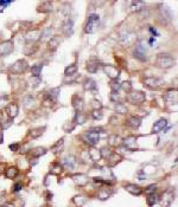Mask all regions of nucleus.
I'll return each instance as SVG.
<instances>
[{"mask_svg": "<svg viewBox=\"0 0 178 207\" xmlns=\"http://www.w3.org/2000/svg\"><path fill=\"white\" fill-rule=\"evenodd\" d=\"M47 152L48 150L44 148V147H37V148H35V149L31 152V155L33 156V157H39V156L44 155Z\"/></svg>", "mask_w": 178, "mask_h": 207, "instance_id": "obj_28", "label": "nucleus"}, {"mask_svg": "<svg viewBox=\"0 0 178 207\" xmlns=\"http://www.w3.org/2000/svg\"><path fill=\"white\" fill-rule=\"evenodd\" d=\"M13 51V43L11 40H5L0 43V57L7 56Z\"/></svg>", "mask_w": 178, "mask_h": 207, "instance_id": "obj_9", "label": "nucleus"}, {"mask_svg": "<svg viewBox=\"0 0 178 207\" xmlns=\"http://www.w3.org/2000/svg\"><path fill=\"white\" fill-rule=\"evenodd\" d=\"M75 121H78L77 123H83L85 121V116H82L81 113H76V116H75Z\"/></svg>", "mask_w": 178, "mask_h": 207, "instance_id": "obj_42", "label": "nucleus"}, {"mask_svg": "<svg viewBox=\"0 0 178 207\" xmlns=\"http://www.w3.org/2000/svg\"><path fill=\"white\" fill-rule=\"evenodd\" d=\"M93 107L95 108V110H97V109L100 110L101 107H102V104H101L99 101H93Z\"/></svg>", "mask_w": 178, "mask_h": 207, "instance_id": "obj_47", "label": "nucleus"}, {"mask_svg": "<svg viewBox=\"0 0 178 207\" xmlns=\"http://www.w3.org/2000/svg\"><path fill=\"white\" fill-rule=\"evenodd\" d=\"M10 149L11 150H13V152H16L19 149V145H17V143H13V145H10Z\"/></svg>", "mask_w": 178, "mask_h": 207, "instance_id": "obj_48", "label": "nucleus"}, {"mask_svg": "<svg viewBox=\"0 0 178 207\" xmlns=\"http://www.w3.org/2000/svg\"><path fill=\"white\" fill-rule=\"evenodd\" d=\"M155 64H157L159 68L169 69V68H172V66L176 64V61H175L169 54H159L157 56Z\"/></svg>", "mask_w": 178, "mask_h": 207, "instance_id": "obj_1", "label": "nucleus"}, {"mask_svg": "<svg viewBox=\"0 0 178 207\" xmlns=\"http://www.w3.org/2000/svg\"><path fill=\"white\" fill-rule=\"evenodd\" d=\"M124 145L128 148H135L137 147V138L134 136H128L124 140Z\"/></svg>", "mask_w": 178, "mask_h": 207, "instance_id": "obj_24", "label": "nucleus"}, {"mask_svg": "<svg viewBox=\"0 0 178 207\" xmlns=\"http://www.w3.org/2000/svg\"><path fill=\"white\" fill-rule=\"evenodd\" d=\"M72 179L78 186H85L88 182V177H85V174H76V175L72 177Z\"/></svg>", "mask_w": 178, "mask_h": 207, "instance_id": "obj_21", "label": "nucleus"}, {"mask_svg": "<svg viewBox=\"0 0 178 207\" xmlns=\"http://www.w3.org/2000/svg\"><path fill=\"white\" fill-rule=\"evenodd\" d=\"M145 98H146L145 94L141 91H132L131 94H128V97H127L128 102L132 104H141Z\"/></svg>", "mask_w": 178, "mask_h": 207, "instance_id": "obj_6", "label": "nucleus"}, {"mask_svg": "<svg viewBox=\"0 0 178 207\" xmlns=\"http://www.w3.org/2000/svg\"><path fill=\"white\" fill-rule=\"evenodd\" d=\"M135 42V34L132 32H124L120 36V43L125 46L132 45Z\"/></svg>", "mask_w": 178, "mask_h": 207, "instance_id": "obj_8", "label": "nucleus"}, {"mask_svg": "<svg viewBox=\"0 0 178 207\" xmlns=\"http://www.w3.org/2000/svg\"><path fill=\"white\" fill-rule=\"evenodd\" d=\"M18 173H19V170H18L17 167H10V168L6 169L5 175H6L7 179H14L18 175Z\"/></svg>", "mask_w": 178, "mask_h": 207, "instance_id": "obj_25", "label": "nucleus"}, {"mask_svg": "<svg viewBox=\"0 0 178 207\" xmlns=\"http://www.w3.org/2000/svg\"><path fill=\"white\" fill-rule=\"evenodd\" d=\"M60 46V42H58V39L52 37V38H50L49 40V50H51V51H55L57 47Z\"/></svg>", "mask_w": 178, "mask_h": 207, "instance_id": "obj_32", "label": "nucleus"}, {"mask_svg": "<svg viewBox=\"0 0 178 207\" xmlns=\"http://www.w3.org/2000/svg\"><path fill=\"white\" fill-rule=\"evenodd\" d=\"M155 188H157V186L155 185H151V186H148L146 188V193H155Z\"/></svg>", "mask_w": 178, "mask_h": 207, "instance_id": "obj_46", "label": "nucleus"}, {"mask_svg": "<svg viewBox=\"0 0 178 207\" xmlns=\"http://www.w3.org/2000/svg\"><path fill=\"white\" fill-rule=\"evenodd\" d=\"M121 86L124 88L125 90H127V91H130V90H131V88H132L131 82H124V83L121 84Z\"/></svg>", "mask_w": 178, "mask_h": 207, "instance_id": "obj_45", "label": "nucleus"}, {"mask_svg": "<svg viewBox=\"0 0 178 207\" xmlns=\"http://www.w3.org/2000/svg\"><path fill=\"white\" fill-rule=\"evenodd\" d=\"M134 58L139 59L140 62H145L147 61V56H146V46H145V42L144 40H139L135 45L134 49Z\"/></svg>", "mask_w": 178, "mask_h": 207, "instance_id": "obj_2", "label": "nucleus"}, {"mask_svg": "<svg viewBox=\"0 0 178 207\" xmlns=\"http://www.w3.org/2000/svg\"><path fill=\"white\" fill-rule=\"evenodd\" d=\"M58 95H60V89H58V88H54V89L49 90V91L45 94V100H47L48 102H52V103H55V102L57 101Z\"/></svg>", "mask_w": 178, "mask_h": 207, "instance_id": "obj_13", "label": "nucleus"}, {"mask_svg": "<svg viewBox=\"0 0 178 207\" xmlns=\"http://www.w3.org/2000/svg\"><path fill=\"white\" fill-rule=\"evenodd\" d=\"M163 84H164V81L158 78V77H146V78H144V85H146L147 88L153 89V90L159 89Z\"/></svg>", "mask_w": 178, "mask_h": 207, "instance_id": "obj_4", "label": "nucleus"}, {"mask_svg": "<svg viewBox=\"0 0 178 207\" xmlns=\"http://www.w3.org/2000/svg\"><path fill=\"white\" fill-rule=\"evenodd\" d=\"M2 111H0V122H1V121H2Z\"/></svg>", "mask_w": 178, "mask_h": 207, "instance_id": "obj_54", "label": "nucleus"}, {"mask_svg": "<svg viewBox=\"0 0 178 207\" xmlns=\"http://www.w3.org/2000/svg\"><path fill=\"white\" fill-rule=\"evenodd\" d=\"M166 125H168V121H166L165 118H160V120H158L157 122H155L152 130H153V133H159V131L164 130V128H165Z\"/></svg>", "mask_w": 178, "mask_h": 207, "instance_id": "obj_16", "label": "nucleus"}, {"mask_svg": "<svg viewBox=\"0 0 178 207\" xmlns=\"http://www.w3.org/2000/svg\"><path fill=\"white\" fill-rule=\"evenodd\" d=\"M155 37H152V38L150 39V44H153V43H155Z\"/></svg>", "mask_w": 178, "mask_h": 207, "instance_id": "obj_53", "label": "nucleus"}, {"mask_svg": "<svg viewBox=\"0 0 178 207\" xmlns=\"http://www.w3.org/2000/svg\"><path fill=\"white\" fill-rule=\"evenodd\" d=\"M6 124H4V127H2V128H4V129H6V128H8V127H10V125H11V124H12V121H11V120H10V121H6Z\"/></svg>", "mask_w": 178, "mask_h": 207, "instance_id": "obj_52", "label": "nucleus"}, {"mask_svg": "<svg viewBox=\"0 0 178 207\" xmlns=\"http://www.w3.org/2000/svg\"><path fill=\"white\" fill-rule=\"evenodd\" d=\"M145 7V2L144 1H132L131 2V8L132 11H135V12H138V11H141L143 8Z\"/></svg>", "mask_w": 178, "mask_h": 207, "instance_id": "obj_27", "label": "nucleus"}, {"mask_svg": "<svg viewBox=\"0 0 178 207\" xmlns=\"http://www.w3.org/2000/svg\"><path fill=\"white\" fill-rule=\"evenodd\" d=\"M26 69H27V63H26V61H24V59L17 61L16 63H13L12 66L10 68L11 72H13V74H16V75L23 74V72L26 71Z\"/></svg>", "mask_w": 178, "mask_h": 207, "instance_id": "obj_7", "label": "nucleus"}, {"mask_svg": "<svg viewBox=\"0 0 178 207\" xmlns=\"http://www.w3.org/2000/svg\"><path fill=\"white\" fill-rule=\"evenodd\" d=\"M150 32L153 34V37H155V36H157V37L159 36V33H158V32H157V30H155V29H153V27H150Z\"/></svg>", "mask_w": 178, "mask_h": 207, "instance_id": "obj_50", "label": "nucleus"}, {"mask_svg": "<svg viewBox=\"0 0 178 207\" xmlns=\"http://www.w3.org/2000/svg\"><path fill=\"white\" fill-rule=\"evenodd\" d=\"M52 10V2H50V1H44V2H42L40 5H39L38 7V11L39 12H50Z\"/></svg>", "mask_w": 178, "mask_h": 207, "instance_id": "obj_23", "label": "nucleus"}, {"mask_svg": "<svg viewBox=\"0 0 178 207\" xmlns=\"http://www.w3.org/2000/svg\"><path fill=\"white\" fill-rule=\"evenodd\" d=\"M63 166L68 170H71L75 167V157L74 156H67L63 159Z\"/></svg>", "mask_w": 178, "mask_h": 207, "instance_id": "obj_18", "label": "nucleus"}, {"mask_svg": "<svg viewBox=\"0 0 178 207\" xmlns=\"http://www.w3.org/2000/svg\"><path fill=\"white\" fill-rule=\"evenodd\" d=\"M43 207H47V206H43Z\"/></svg>", "mask_w": 178, "mask_h": 207, "instance_id": "obj_55", "label": "nucleus"}, {"mask_svg": "<svg viewBox=\"0 0 178 207\" xmlns=\"http://www.w3.org/2000/svg\"><path fill=\"white\" fill-rule=\"evenodd\" d=\"M158 201H159V195H158L157 193H151V194L148 195V198H147V204H148L150 206L155 205Z\"/></svg>", "mask_w": 178, "mask_h": 207, "instance_id": "obj_30", "label": "nucleus"}, {"mask_svg": "<svg viewBox=\"0 0 178 207\" xmlns=\"http://www.w3.org/2000/svg\"><path fill=\"white\" fill-rule=\"evenodd\" d=\"M6 111L8 113V116L13 118V117H16V116L18 115V113H19V108H18V105H17L16 103H11V104L7 107V109H6Z\"/></svg>", "mask_w": 178, "mask_h": 207, "instance_id": "obj_20", "label": "nucleus"}, {"mask_svg": "<svg viewBox=\"0 0 178 207\" xmlns=\"http://www.w3.org/2000/svg\"><path fill=\"white\" fill-rule=\"evenodd\" d=\"M173 191L172 189H169V191H166V192L163 194V198H162V201H160V204H162L163 207H169L173 202Z\"/></svg>", "mask_w": 178, "mask_h": 207, "instance_id": "obj_11", "label": "nucleus"}, {"mask_svg": "<svg viewBox=\"0 0 178 207\" xmlns=\"http://www.w3.org/2000/svg\"><path fill=\"white\" fill-rule=\"evenodd\" d=\"M160 12H162V15L164 17V18H168L169 20H170L171 18H172V14H171L170 8H168L166 6H162V7H160Z\"/></svg>", "mask_w": 178, "mask_h": 207, "instance_id": "obj_36", "label": "nucleus"}, {"mask_svg": "<svg viewBox=\"0 0 178 207\" xmlns=\"http://www.w3.org/2000/svg\"><path fill=\"white\" fill-rule=\"evenodd\" d=\"M45 130V127H42V128H36V129H33V130L30 131V137L31 138H38L39 136H42L43 135V133Z\"/></svg>", "mask_w": 178, "mask_h": 207, "instance_id": "obj_26", "label": "nucleus"}, {"mask_svg": "<svg viewBox=\"0 0 178 207\" xmlns=\"http://www.w3.org/2000/svg\"><path fill=\"white\" fill-rule=\"evenodd\" d=\"M42 68H43V65H42V64H37V65L32 66V68H31L32 76L37 77V78H38L39 75H40V72H42Z\"/></svg>", "mask_w": 178, "mask_h": 207, "instance_id": "obj_34", "label": "nucleus"}, {"mask_svg": "<svg viewBox=\"0 0 178 207\" xmlns=\"http://www.w3.org/2000/svg\"><path fill=\"white\" fill-rule=\"evenodd\" d=\"M100 133H102L101 128H93L85 134L87 142H89L90 145H96L100 141Z\"/></svg>", "mask_w": 178, "mask_h": 207, "instance_id": "obj_3", "label": "nucleus"}, {"mask_svg": "<svg viewBox=\"0 0 178 207\" xmlns=\"http://www.w3.org/2000/svg\"><path fill=\"white\" fill-rule=\"evenodd\" d=\"M127 124H128L130 127H132V128L137 129V128H139L140 124H141V118H140V117H137V116H132V117L128 118Z\"/></svg>", "mask_w": 178, "mask_h": 207, "instance_id": "obj_19", "label": "nucleus"}, {"mask_svg": "<svg viewBox=\"0 0 178 207\" xmlns=\"http://www.w3.org/2000/svg\"><path fill=\"white\" fill-rule=\"evenodd\" d=\"M119 136H116V135H110L109 136V145L110 146H118L119 145Z\"/></svg>", "mask_w": 178, "mask_h": 207, "instance_id": "obj_39", "label": "nucleus"}, {"mask_svg": "<svg viewBox=\"0 0 178 207\" xmlns=\"http://www.w3.org/2000/svg\"><path fill=\"white\" fill-rule=\"evenodd\" d=\"M63 141H64V140H63V138H61V140H60V141H58V142H57V143H56V145L52 147V150H54V152H56V153H57V152H58V148H62V147H63Z\"/></svg>", "mask_w": 178, "mask_h": 207, "instance_id": "obj_41", "label": "nucleus"}, {"mask_svg": "<svg viewBox=\"0 0 178 207\" xmlns=\"http://www.w3.org/2000/svg\"><path fill=\"white\" fill-rule=\"evenodd\" d=\"M39 38H40V31L38 30H33L26 34V40L27 42H35V40H37Z\"/></svg>", "mask_w": 178, "mask_h": 207, "instance_id": "obj_22", "label": "nucleus"}, {"mask_svg": "<svg viewBox=\"0 0 178 207\" xmlns=\"http://www.w3.org/2000/svg\"><path fill=\"white\" fill-rule=\"evenodd\" d=\"M89 156H90V159L93 160V161H99L101 159V153L100 150H97V149H95V148H92L90 150H89Z\"/></svg>", "mask_w": 178, "mask_h": 207, "instance_id": "obj_29", "label": "nucleus"}, {"mask_svg": "<svg viewBox=\"0 0 178 207\" xmlns=\"http://www.w3.org/2000/svg\"><path fill=\"white\" fill-rule=\"evenodd\" d=\"M12 1H6V0H1L0 1V6H2V8L5 7V6H7V5H10Z\"/></svg>", "mask_w": 178, "mask_h": 207, "instance_id": "obj_49", "label": "nucleus"}, {"mask_svg": "<svg viewBox=\"0 0 178 207\" xmlns=\"http://www.w3.org/2000/svg\"><path fill=\"white\" fill-rule=\"evenodd\" d=\"M20 189H22V184L18 182V184L14 185V189H13L14 192H18V191H20Z\"/></svg>", "mask_w": 178, "mask_h": 207, "instance_id": "obj_51", "label": "nucleus"}, {"mask_svg": "<svg viewBox=\"0 0 178 207\" xmlns=\"http://www.w3.org/2000/svg\"><path fill=\"white\" fill-rule=\"evenodd\" d=\"M115 111L119 114H126L127 113V108L125 107L122 103H118L115 105Z\"/></svg>", "mask_w": 178, "mask_h": 207, "instance_id": "obj_38", "label": "nucleus"}, {"mask_svg": "<svg viewBox=\"0 0 178 207\" xmlns=\"http://www.w3.org/2000/svg\"><path fill=\"white\" fill-rule=\"evenodd\" d=\"M72 107L75 108V110H76L77 113H81V111L83 110V107H85L83 100H82L81 97H78L77 95H74V96H72Z\"/></svg>", "mask_w": 178, "mask_h": 207, "instance_id": "obj_14", "label": "nucleus"}, {"mask_svg": "<svg viewBox=\"0 0 178 207\" xmlns=\"http://www.w3.org/2000/svg\"><path fill=\"white\" fill-rule=\"evenodd\" d=\"M110 88H112V91L115 92V91H118L120 88H121V84L118 82V79H114V81L110 83Z\"/></svg>", "mask_w": 178, "mask_h": 207, "instance_id": "obj_40", "label": "nucleus"}, {"mask_svg": "<svg viewBox=\"0 0 178 207\" xmlns=\"http://www.w3.org/2000/svg\"><path fill=\"white\" fill-rule=\"evenodd\" d=\"M61 172H62V167L60 165H55L52 170H51V173H54V174H60Z\"/></svg>", "mask_w": 178, "mask_h": 207, "instance_id": "obj_44", "label": "nucleus"}, {"mask_svg": "<svg viewBox=\"0 0 178 207\" xmlns=\"http://www.w3.org/2000/svg\"><path fill=\"white\" fill-rule=\"evenodd\" d=\"M76 71H77V66H76L75 64H71V65H69V66L65 69L64 74H65V76H72V75L76 74Z\"/></svg>", "mask_w": 178, "mask_h": 207, "instance_id": "obj_33", "label": "nucleus"}, {"mask_svg": "<svg viewBox=\"0 0 178 207\" xmlns=\"http://www.w3.org/2000/svg\"><path fill=\"white\" fill-rule=\"evenodd\" d=\"M99 69V62L96 59H90V61L87 62V70L88 72L90 74H95Z\"/></svg>", "mask_w": 178, "mask_h": 207, "instance_id": "obj_17", "label": "nucleus"}, {"mask_svg": "<svg viewBox=\"0 0 178 207\" xmlns=\"http://www.w3.org/2000/svg\"><path fill=\"white\" fill-rule=\"evenodd\" d=\"M103 71H105L106 75H107L109 78H112L113 81H114V79H118V78H119V75H120L119 69H116L115 66H113V65H103Z\"/></svg>", "mask_w": 178, "mask_h": 207, "instance_id": "obj_10", "label": "nucleus"}, {"mask_svg": "<svg viewBox=\"0 0 178 207\" xmlns=\"http://www.w3.org/2000/svg\"><path fill=\"white\" fill-rule=\"evenodd\" d=\"M63 33L67 37H69L74 33V20L72 19H67L63 23Z\"/></svg>", "mask_w": 178, "mask_h": 207, "instance_id": "obj_12", "label": "nucleus"}, {"mask_svg": "<svg viewBox=\"0 0 178 207\" xmlns=\"http://www.w3.org/2000/svg\"><path fill=\"white\" fill-rule=\"evenodd\" d=\"M110 191H108L107 188H103V189H101L100 192H99V199L100 200H106L108 199L109 197H110Z\"/></svg>", "mask_w": 178, "mask_h": 207, "instance_id": "obj_35", "label": "nucleus"}, {"mask_svg": "<svg viewBox=\"0 0 178 207\" xmlns=\"http://www.w3.org/2000/svg\"><path fill=\"white\" fill-rule=\"evenodd\" d=\"M99 20H100V17H99L97 14L89 15L88 22H87V25H85V32H87V33H93V32H95Z\"/></svg>", "mask_w": 178, "mask_h": 207, "instance_id": "obj_5", "label": "nucleus"}, {"mask_svg": "<svg viewBox=\"0 0 178 207\" xmlns=\"http://www.w3.org/2000/svg\"><path fill=\"white\" fill-rule=\"evenodd\" d=\"M51 33H52V29H47V30H44L42 33H40V40H44V39L47 38H50V36H51Z\"/></svg>", "mask_w": 178, "mask_h": 207, "instance_id": "obj_37", "label": "nucleus"}, {"mask_svg": "<svg viewBox=\"0 0 178 207\" xmlns=\"http://www.w3.org/2000/svg\"><path fill=\"white\" fill-rule=\"evenodd\" d=\"M83 86H85V90H94V89H96V83H95V81H93L92 78H87Z\"/></svg>", "mask_w": 178, "mask_h": 207, "instance_id": "obj_31", "label": "nucleus"}, {"mask_svg": "<svg viewBox=\"0 0 178 207\" xmlns=\"http://www.w3.org/2000/svg\"><path fill=\"white\" fill-rule=\"evenodd\" d=\"M125 189L127 191L128 193H131L133 195H140L143 193V189L141 187H139L138 185H134V184H128L125 186Z\"/></svg>", "mask_w": 178, "mask_h": 207, "instance_id": "obj_15", "label": "nucleus"}, {"mask_svg": "<svg viewBox=\"0 0 178 207\" xmlns=\"http://www.w3.org/2000/svg\"><path fill=\"white\" fill-rule=\"evenodd\" d=\"M92 115H93V117L95 120H101L102 118V113H101L100 110H94Z\"/></svg>", "mask_w": 178, "mask_h": 207, "instance_id": "obj_43", "label": "nucleus"}]
</instances>
